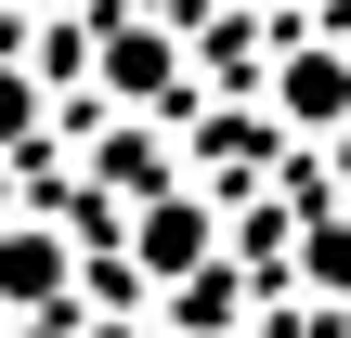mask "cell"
Listing matches in <instances>:
<instances>
[{"label":"cell","mask_w":351,"mask_h":338,"mask_svg":"<svg viewBox=\"0 0 351 338\" xmlns=\"http://www.w3.org/2000/svg\"><path fill=\"white\" fill-rule=\"evenodd\" d=\"M221 248H234V221H221V195H208V182H156V195H130V208H117V261H130L156 300H169L182 274H208Z\"/></svg>","instance_id":"6da1fadb"},{"label":"cell","mask_w":351,"mask_h":338,"mask_svg":"<svg viewBox=\"0 0 351 338\" xmlns=\"http://www.w3.org/2000/svg\"><path fill=\"white\" fill-rule=\"evenodd\" d=\"M91 78H104V104H130V117H182V104H195V65H182V39H169L156 13H104V26H91Z\"/></svg>","instance_id":"7a4b0ae2"},{"label":"cell","mask_w":351,"mask_h":338,"mask_svg":"<svg viewBox=\"0 0 351 338\" xmlns=\"http://www.w3.org/2000/svg\"><path fill=\"white\" fill-rule=\"evenodd\" d=\"M78 313V234L52 208H0V326H52Z\"/></svg>","instance_id":"3957f363"},{"label":"cell","mask_w":351,"mask_h":338,"mask_svg":"<svg viewBox=\"0 0 351 338\" xmlns=\"http://www.w3.org/2000/svg\"><path fill=\"white\" fill-rule=\"evenodd\" d=\"M261 104H274L287 143H339L351 130V39H287L274 78H261Z\"/></svg>","instance_id":"277c9868"},{"label":"cell","mask_w":351,"mask_h":338,"mask_svg":"<svg viewBox=\"0 0 351 338\" xmlns=\"http://www.w3.org/2000/svg\"><path fill=\"white\" fill-rule=\"evenodd\" d=\"M287 287L300 300H351V195L287 208Z\"/></svg>","instance_id":"5b68a950"},{"label":"cell","mask_w":351,"mask_h":338,"mask_svg":"<svg viewBox=\"0 0 351 338\" xmlns=\"http://www.w3.org/2000/svg\"><path fill=\"white\" fill-rule=\"evenodd\" d=\"M234 300H247V274H234V248H221L208 274H182V287H169V313H156V326H182V338H234Z\"/></svg>","instance_id":"8992f818"},{"label":"cell","mask_w":351,"mask_h":338,"mask_svg":"<svg viewBox=\"0 0 351 338\" xmlns=\"http://www.w3.org/2000/svg\"><path fill=\"white\" fill-rule=\"evenodd\" d=\"M156 182H182V169L156 156V130H104V143H91V195L130 208V195H156Z\"/></svg>","instance_id":"52a82bcc"},{"label":"cell","mask_w":351,"mask_h":338,"mask_svg":"<svg viewBox=\"0 0 351 338\" xmlns=\"http://www.w3.org/2000/svg\"><path fill=\"white\" fill-rule=\"evenodd\" d=\"M52 143V78L39 65H0V169H26Z\"/></svg>","instance_id":"ba28073f"},{"label":"cell","mask_w":351,"mask_h":338,"mask_svg":"<svg viewBox=\"0 0 351 338\" xmlns=\"http://www.w3.org/2000/svg\"><path fill=\"white\" fill-rule=\"evenodd\" d=\"M130 338H182V326H130Z\"/></svg>","instance_id":"9c48e42d"},{"label":"cell","mask_w":351,"mask_h":338,"mask_svg":"<svg viewBox=\"0 0 351 338\" xmlns=\"http://www.w3.org/2000/svg\"><path fill=\"white\" fill-rule=\"evenodd\" d=\"M13 13H52V0H13Z\"/></svg>","instance_id":"30bf717a"}]
</instances>
